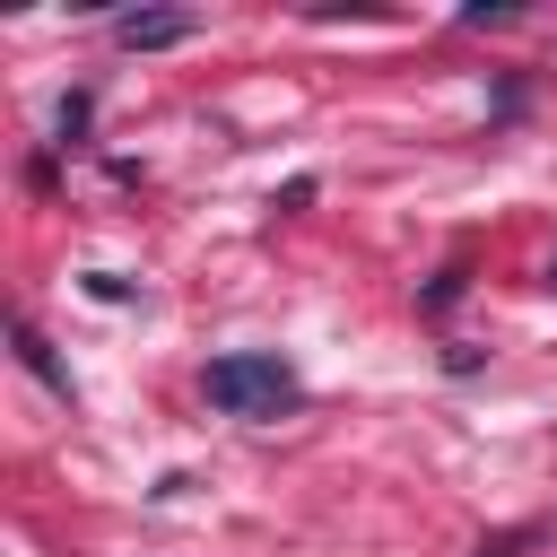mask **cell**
I'll use <instances>...</instances> for the list:
<instances>
[{
	"label": "cell",
	"mask_w": 557,
	"mask_h": 557,
	"mask_svg": "<svg viewBox=\"0 0 557 557\" xmlns=\"http://www.w3.org/2000/svg\"><path fill=\"white\" fill-rule=\"evenodd\" d=\"M200 392L226 418H278V409H296V366L287 357H261V348H235V357H209Z\"/></svg>",
	"instance_id": "cell-1"
},
{
	"label": "cell",
	"mask_w": 557,
	"mask_h": 557,
	"mask_svg": "<svg viewBox=\"0 0 557 557\" xmlns=\"http://www.w3.org/2000/svg\"><path fill=\"white\" fill-rule=\"evenodd\" d=\"M113 35H122L131 52H165V44L191 35V17H183V9H131V17H113Z\"/></svg>",
	"instance_id": "cell-2"
},
{
	"label": "cell",
	"mask_w": 557,
	"mask_h": 557,
	"mask_svg": "<svg viewBox=\"0 0 557 557\" xmlns=\"http://www.w3.org/2000/svg\"><path fill=\"white\" fill-rule=\"evenodd\" d=\"M17 357H26V366H35L44 383H52V392H70V374L52 366V348H44V331H35V322H17Z\"/></svg>",
	"instance_id": "cell-3"
},
{
	"label": "cell",
	"mask_w": 557,
	"mask_h": 557,
	"mask_svg": "<svg viewBox=\"0 0 557 557\" xmlns=\"http://www.w3.org/2000/svg\"><path fill=\"white\" fill-rule=\"evenodd\" d=\"M548 287H557V261H548Z\"/></svg>",
	"instance_id": "cell-4"
}]
</instances>
